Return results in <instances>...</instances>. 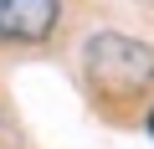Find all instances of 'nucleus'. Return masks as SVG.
<instances>
[{"label": "nucleus", "instance_id": "obj_1", "mask_svg": "<svg viewBox=\"0 0 154 149\" xmlns=\"http://www.w3.org/2000/svg\"><path fill=\"white\" fill-rule=\"evenodd\" d=\"M82 77L98 98L134 103L154 88V46L118 36V31H98V36L82 41Z\"/></svg>", "mask_w": 154, "mask_h": 149}, {"label": "nucleus", "instance_id": "obj_2", "mask_svg": "<svg viewBox=\"0 0 154 149\" xmlns=\"http://www.w3.org/2000/svg\"><path fill=\"white\" fill-rule=\"evenodd\" d=\"M62 21V0H0V36L5 41H46Z\"/></svg>", "mask_w": 154, "mask_h": 149}, {"label": "nucleus", "instance_id": "obj_3", "mask_svg": "<svg viewBox=\"0 0 154 149\" xmlns=\"http://www.w3.org/2000/svg\"><path fill=\"white\" fill-rule=\"evenodd\" d=\"M0 149H16V123H11L5 103H0Z\"/></svg>", "mask_w": 154, "mask_h": 149}, {"label": "nucleus", "instance_id": "obj_4", "mask_svg": "<svg viewBox=\"0 0 154 149\" xmlns=\"http://www.w3.org/2000/svg\"><path fill=\"white\" fill-rule=\"evenodd\" d=\"M149 139H154V108H149Z\"/></svg>", "mask_w": 154, "mask_h": 149}]
</instances>
